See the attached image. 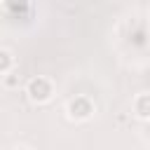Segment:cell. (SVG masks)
<instances>
[{
  "label": "cell",
  "mask_w": 150,
  "mask_h": 150,
  "mask_svg": "<svg viewBox=\"0 0 150 150\" xmlns=\"http://www.w3.org/2000/svg\"><path fill=\"white\" fill-rule=\"evenodd\" d=\"M12 66H14L12 54H9L7 49H0V73H9V70H12Z\"/></svg>",
  "instance_id": "277c9868"
},
{
  "label": "cell",
  "mask_w": 150,
  "mask_h": 150,
  "mask_svg": "<svg viewBox=\"0 0 150 150\" xmlns=\"http://www.w3.org/2000/svg\"><path fill=\"white\" fill-rule=\"evenodd\" d=\"M26 94H28V98L30 101H35V103H45V101H49V96H52V82L47 80V77H33V80H28V84H26Z\"/></svg>",
  "instance_id": "6da1fadb"
},
{
  "label": "cell",
  "mask_w": 150,
  "mask_h": 150,
  "mask_svg": "<svg viewBox=\"0 0 150 150\" xmlns=\"http://www.w3.org/2000/svg\"><path fill=\"white\" fill-rule=\"evenodd\" d=\"M14 150H30V148H28V145H16Z\"/></svg>",
  "instance_id": "8992f818"
},
{
  "label": "cell",
  "mask_w": 150,
  "mask_h": 150,
  "mask_svg": "<svg viewBox=\"0 0 150 150\" xmlns=\"http://www.w3.org/2000/svg\"><path fill=\"white\" fill-rule=\"evenodd\" d=\"M5 87H7V89H14V87H19V75L9 73V75L5 77Z\"/></svg>",
  "instance_id": "5b68a950"
},
{
  "label": "cell",
  "mask_w": 150,
  "mask_h": 150,
  "mask_svg": "<svg viewBox=\"0 0 150 150\" xmlns=\"http://www.w3.org/2000/svg\"><path fill=\"white\" fill-rule=\"evenodd\" d=\"M148 103H150V96H148V94H138L136 101H134V110H136V115H138L141 120H148V115H150Z\"/></svg>",
  "instance_id": "3957f363"
},
{
  "label": "cell",
  "mask_w": 150,
  "mask_h": 150,
  "mask_svg": "<svg viewBox=\"0 0 150 150\" xmlns=\"http://www.w3.org/2000/svg\"><path fill=\"white\" fill-rule=\"evenodd\" d=\"M94 112V103L87 96H75L73 101H68V115L73 120H87Z\"/></svg>",
  "instance_id": "7a4b0ae2"
}]
</instances>
